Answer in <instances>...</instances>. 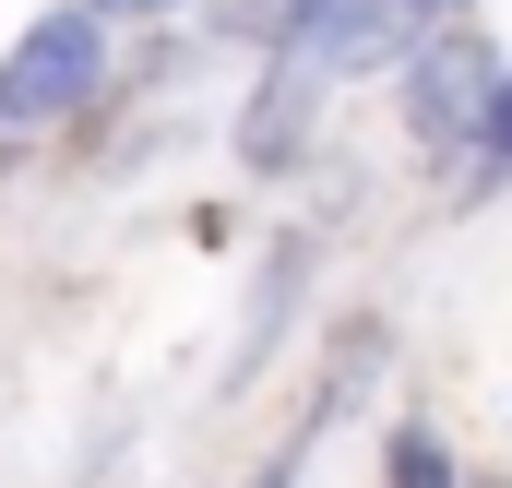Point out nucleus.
Masks as SVG:
<instances>
[{"instance_id":"7ed1b4c3","label":"nucleus","mask_w":512,"mask_h":488,"mask_svg":"<svg viewBox=\"0 0 512 488\" xmlns=\"http://www.w3.org/2000/svg\"><path fill=\"white\" fill-rule=\"evenodd\" d=\"M310 131H322V72L274 60L251 96H239V131H227V155H239L251 179H298V167H310Z\"/></svg>"},{"instance_id":"f03ea898","label":"nucleus","mask_w":512,"mask_h":488,"mask_svg":"<svg viewBox=\"0 0 512 488\" xmlns=\"http://www.w3.org/2000/svg\"><path fill=\"white\" fill-rule=\"evenodd\" d=\"M501 48L477 36V24H441L417 60H405V131L417 143H477L489 131V108H501Z\"/></svg>"},{"instance_id":"20e7f679","label":"nucleus","mask_w":512,"mask_h":488,"mask_svg":"<svg viewBox=\"0 0 512 488\" xmlns=\"http://www.w3.org/2000/svg\"><path fill=\"white\" fill-rule=\"evenodd\" d=\"M393 36H405V12L393 0H298L286 12V36H274V60H298V72H370V60H393Z\"/></svg>"},{"instance_id":"f257e3e1","label":"nucleus","mask_w":512,"mask_h":488,"mask_svg":"<svg viewBox=\"0 0 512 488\" xmlns=\"http://www.w3.org/2000/svg\"><path fill=\"white\" fill-rule=\"evenodd\" d=\"M96 84H108V24H96L84 0H60V12H36V24L12 36V60H0V131L84 120Z\"/></svg>"},{"instance_id":"0eeeda50","label":"nucleus","mask_w":512,"mask_h":488,"mask_svg":"<svg viewBox=\"0 0 512 488\" xmlns=\"http://www.w3.org/2000/svg\"><path fill=\"white\" fill-rule=\"evenodd\" d=\"M512 191V84H501V108H489V131L465 143V203H501Z\"/></svg>"},{"instance_id":"1a4fd4ad","label":"nucleus","mask_w":512,"mask_h":488,"mask_svg":"<svg viewBox=\"0 0 512 488\" xmlns=\"http://www.w3.org/2000/svg\"><path fill=\"white\" fill-rule=\"evenodd\" d=\"M393 12H405V24H453L465 0H393Z\"/></svg>"},{"instance_id":"423d86ee","label":"nucleus","mask_w":512,"mask_h":488,"mask_svg":"<svg viewBox=\"0 0 512 488\" xmlns=\"http://www.w3.org/2000/svg\"><path fill=\"white\" fill-rule=\"evenodd\" d=\"M382 488H465V465H453L441 429H393L382 441Z\"/></svg>"},{"instance_id":"6e6552de","label":"nucleus","mask_w":512,"mask_h":488,"mask_svg":"<svg viewBox=\"0 0 512 488\" xmlns=\"http://www.w3.org/2000/svg\"><path fill=\"white\" fill-rule=\"evenodd\" d=\"M96 24H143V12H179V0H84Z\"/></svg>"},{"instance_id":"39448f33","label":"nucleus","mask_w":512,"mask_h":488,"mask_svg":"<svg viewBox=\"0 0 512 488\" xmlns=\"http://www.w3.org/2000/svg\"><path fill=\"white\" fill-rule=\"evenodd\" d=\"M298 298H310V239H274V262L251 274V310H239V358H227V393L262 381V358L286 346V322H298Z\"/></svg>"}]
</instances>
